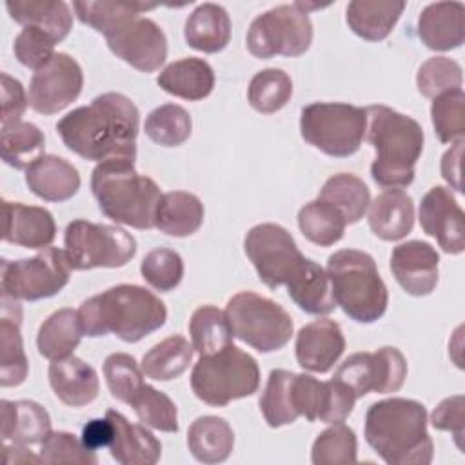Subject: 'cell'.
I'll return each instance as SVG.
<instances>
[{
  "label": "cell",
  "mask_w": 465,
  "mask_h": 465,
  "mask_svg": "<svg viewBox=\"0 0 465 465\" xmlns=\"http://www.w3.org/2000/svg\"><path fill=\"white\" fill-rule=\"evenodd\" d=\"M140 113L120 93H104L89 105H82L62 116L56 131L67 149L91 162L114 158H136Z\"/></svg>",
  "instance_id": "cell-1"
},
{
  "label": "cell",
  "mask_w": 465,
  "mask_h": 465,
  "mask_svg": "<svg viewBox=\"0 0 465 465\" xmlns=\"http://www.w3.org/2000/svg\"><path fill=\"white\" fill-rule=\"evenodd\" d=\"M78 318L85 336L114 334L125 343H136L165 323L167 309L145 287L122 283L82 302Z\"/></svg>",
  "instance_id": "cell-2"
},
{
  "label": "cell",
  "mask_w": 465,
  "mask_h": 465,
  "mask_svg": "<svg viewBox=\"0 0 465 465\" xmlns=\"http://www.w3.org/2000/svg\"><path fill=\"white\" fill-rule=\"evenodd\" d=\"M365 440L389 465H429L434 445L427 432V411L420 401L389 398L365 414Z\"/></svg>",
  "instance_id": "cell-3"
},
{
  "label": "cell",
  "mask_w": 465,
  "mask_h": 465,
  "mask_svg": "<svg viewBox=\"0 0 465 465\" xmlns=\"http://www.w3.org/2000/svg\"><path fill=\"white\" fill-rule=\"evenodd\" d=\"M367 140L376 151L371 165L372 180L385 187H407L414 180V165L423 151L421 125L387 105H369Z\"/></svg>",
  "instance_id": "cell-4"
},
{
  "label": "cell",
  "mask_w": 465,
  "mask_h": 465,
  "mask_svg": "<svg viewBox=\"0 0 465 465\" xmlns=\"http://www.w3.org/2000/svg\"><path fill=\"white\" fill-rule=\"evenodd\" d=\"M91 191L109 220L134 229L156 227L162 193L153 178L136 173L134 160L100 162L91 174Z\"/></svg>",
  "instance_id": "cell-5"
},
{
  "label": "cell",
  "mask_w": 465,
  "mask_h": 465,
  "mask_svg": "<svg viewBox=\"0 0 465 465\" xmlns=\"http://www.w3.org/2000/svg\"><path fill=\"white\" fill-rule=\"evenodd\" d=\"M327 276L336 305L351 320L372 323L385 314L389 292L371 254L358 249L336 251L327 260Z\"/></svg>",
  "instance_id": "cell-6"
},
{
  "label": "cell",
  "mask_w": 465,
  "mask_h": 465,
  "mask_svg": "<svg viewBox=\"0 0 465 465\" xmlns=\"http://www.w3.org/2000/svg\"><path fill=\"white\" fill-rule=\"evenodd\" d=\"M191 387L203 403L225 407L258 391L260 369L251 354L231 343L214 354L200 356L191 372Z\"/></svg>",
  "instance_id": "cell-7"
},
{
  "label": "cell",
  "mask_w": 465,
  "mask_h": 465,
  "mask_svg": "<svg viewBox=\"0 0 465 465\" xmlns=\"http://www.w3.org/2000/svg\"><path fill=\"white\" fill-rule=\"evenodd\" d=\"M302 138L334 158L354 154L367 133V111L341 102H314L302 109Z\"/></svg>",
  "instance_id": "cell-8"
},
{
  "label": "cell",
  "mask_w": 465,
  "mask_h": 465,
  "mask_svg": "<svg viewBox=\"0 0 465 465\" xmlns=\"http://www.w3.org/2000/svg\"><path fill=\"white\" fill-rule=\"evenodd\" d=\"M243 249L269 289H292L312 263L300 252L291 232L278 223L254 225L243 240Z\"/></svg>",
  "instance_id": "cell-9"
},
{
  "label": "cell",
  "mask_w": 465,
  "mask_h": 465,
  "mask_svg": "<svg viewBox=\"0 0 465 465\" xmlns=\"http://www.w3.org/2000/svg\"><path fill=\"white\" fill-rule=\"evenodd\" d=\"M232 334L258 352H274L292 336L291 314L276 302L251 291L234 294L225 307Z\"/></svg>",
  "instance_id": "cell-10"
},
{
  "label": "cell",
  "mask_w": 465,
  "mask_h": 465,
  "mask_svg": "<svg viewBox=\"0 0 465 465\" xmlns=\"http://www.w3.org/2000/svg\"><path fill=\"white\" fill-rule=\"evenodd\" d=\"M64 245L74 271L122 267L136 254V240L125 229L87 220H73L65 227Z\"/></svg>",
  "instance_id": "cell-11"
},
{
  "label": "cell",
  "mask_w": 465,
  "mask_h": 465,
  "mask_svg": "<svg viewBox=\"0 0 465 465\" xmlns=\"http://www.w3.org/2000/svg\"><path fill=\"white\" fill-rule=\"evenodd\" d=\"M312 42V24L309 13L298 4L276 5L251 22L247 31V49L256 58L276 54L300 56Z\"/></svg>",
  "instance_id": "cell-12"
},
{
  "label": "cell",
  "mask_w": 465,
  "mask_h": 465,
  "mask_svg": "<svg viewBox=\"0 0 465 465\" xmlns=\"http://www.w3.org/2000/svg\"><path fill=\"white\" fill-rule=\"evenodd\" d=\"M71 276L65 251L45 247L38 254L22 260H2V296L36 302L58 294Z\"/></svg>",
  "instance_id": "cell-13"
},
{
  "label": "cell",
  "mask_w": 465,
  "mask_h": 465,
  "mask_svg": "<svg viewBox=\"0 0 465 465\" xmlns=\"http://www.w3.org/2000/svg\"><path fill=\"white\" fill-rule=\"evenodd\" d=\"M407 378V360L396 347H381L376 352H354L334 372L358 398L378 392L389 394L401 389Z\"/></svg>",
  "instance_id": "cell-14"
},
{
  "label": "cell",
  "mask_w": 465,
  "mask_h": 465,
  "mask_svg": "<svg viewBox=\"0 0 465 465\" xmlns=\"http://www.w3.org/2000/svg\"><path fill=\"white\" fill-rule=\"evenodd\" d=\"M84 87L80 64L67 53H56L29 82V105L40 114H54L73 104Z\"/></svg>",
  "instance_id": "cell-15"
},
{
  "label": "cell",
  "mask_w": 465,
  "mask_h": 465,
  "mask_svg": "<svg viewBox=\"0 0 465 465\" xmlns=\"http://www.w3.org/2000/svg\"><path fill=\"white\" fill-rule=\"evenodd\" d=\"M113 54L142 73H153L167 58V38L160 25L145 16H134L105 35Z\"/></svg>",
  "instance_id": "cell-16"
},
{
  "label": "cell",
  "mask_w": 465,
  "mask_h": 465,
  "mask_svg": "<svg viewBox=\"0 0 465 465\" xmlns=\"http://www.w3.org/2000/svg\"><path fill=\"white\" fill-rule=\"evenodd\" d=\"M294 405L307 421L343 423L354 409L356 396L338 380L320 381L309 374H294Z\"/></svg>",
  "instance_id": "cell-17"
},
{
  "label": "cell",
  "mask_w": 465,
  "mask_h": 465,
  "mask_svg": "<svg viewBox=\"0 0 465 465\" xmlns=\"http://www.w3.org/2000/svg\"><path fill=\"white\" fill-rule=\"evenodd\" d=\"M463 211L450 189L436 185L420 203V223L425 234L436 238L447 254H460L465 249Z\"/></svg>",
  "instance_id": "cell-18"
},
{
  "label": "cell",
  "mask_w": 465,
  "mask_h": 465,
  "mask_svg": "<svg viewBox=\"0 0 465 465\" xmlns=\"http://www.w3.org/2000/svg\"><path fill=\"white\" fill-rule=\"evenodd\" d=\"M438 262L440 256L430 243L411 240L392 249L391 271L407 294L427 296L438 283Z\"/></svg>",
  "instance_id": "cell-19"
},
{
  "label": "cell",
  "mask_w": 465,
  "mask_h": 465,
  "mask_svg": "<svg viewBox=\"0 0 465 465\" xmlns=\"http://www.w3.org/2000/svg\"><path fill=\"white\" fill-rule=\"evenodd\" d=\"M298 365L311 372H327L345 351L341 327L327 318L303 325L296 334Z\"/></svg>",
  "instance_id": "cell-20"
},
{
  "label": "cell",
  "mask_w": 465,
  "mask_h": 465,
  "mask_svg": "<svg viewBox=\"0 0 465 465\" xmlns=\"http://www.w3.org/2000/svg\"><path fill=\"white\" fill-rule=\"evenodd\" d=\"M4 209V240L27 249H45L56 236L53 214L38 205L20 202H2Z\"/></svg>",
  "instance_id": "cell-21"
},
{
  "label": "cell",
  "mask_w": 465,
  "mask_h": 465,
  "mask_svg": "<svg viewBox=\"0 0 465 465\" xmlns=\"http://www.w3.org/2000/svg\"><path fill=\"white\" fill-rule=\"evenodd\" d=\"M105 416L114 429L109 452L120 465H154L162 456V443L143 425L131 423L118 411L109 409Z\"/></svg>",
  "instance_id": "cell-22"
},
{
  "label": "cell",
  "mask_w": 465,
  "mask_h": 465,
  "mask_svg": "<svg viewBox=\"0 0 465 465\" xmlns=\"http://www.w3.org/2000/svg\"><path fill=\"white\" fill-rule=\"evenodd\" d=\"M465 7L461 2L429 4L418 18V36L432 51H450L465 40Z\"/></svg>",
  "instance_id": "cell-23"
},
{
  "label": "cell",
  "mask_w": 465,
  "mask_h": 465,
  "mask_svg": "<svg viewBox=\"0 0 465 465\" xmlns=\"http://www.w3.org/2000/svg\"><path fill=\"white\" fill-rule=\"evenodd\" d=\"M49 383L56 398L69 407H84L96 400L100 381L96 371L82 358L67 356L49 365Z\"/></svg>",
  "instance_id": "cell-24"
},
{
  "label": "cell",
  "mask_w": 465,
  "mask_h": 465,
  "mask_svg": "<svg viewBox=\"0 0 465 465\" xmlns=\"http://www.w3.org/2000/svg\"><path fill=\"white\" fill-rule=\"evenodd\" d=\"M22 309L18 300L2 296L0 318V385L16 387L25 381L29 363L20 334Z\"/></svg>",
  "instance_id": "cell-25"
},
{
  "label": "cell",
  "mask_w": 465,
  "mask_h": 465,
  "mask_svg": "<svg viewBox=\"0 0 465 465\" xmlns=\"http://www.w3.org/2000/svg\"><path fill=\"white\" fill-rule=\"evenodd\" d=\"M412 225L414 203L403 189H385L369 203V227L378 238L401 240L412 231Z\"/></svg>",
  "instance_id": "cell-26"
},
{
  "label": "cell",
  "mask_w": 465,
  "mask_h": 465,
  "mask_svg": "<svg viewBox=\"0 0 465 465\" xmlns=\"http://www.w3.org/2000/svg\"><path fill=\"white\" fill-rule=\"evenodd\" d=\"M25 183L45 202H65L80 189V174L67 160L56 154H44L25 169Z\"/></svg>",
  "instance_id": "cell-27"
},
{
  "label": "cell",
  "mask_w": 465,
  "mask_h": 465,
  "mask_svg": "<svg viewBox=\"0 0 465 465\" xmlns=\"http://www.w3.org/2000/svg\"><path fill=\"white\" fill-rule=\"evenodd\" d=\"M0 425L2 440L33 445L42 443L51 432L49 412L31 400H2L0 401Z\"/></svg>",
  "instance_id": "cell-28"
},
{
  "label": "cell",
  "mask_w": 465,
  "mask_h": 465,
  "mask_svg": "<svg viewBox=\"0 0 465 465\" xmlns=\"http://www.w3.org/2000/svg\"><path fill=\"white\" fill-rule=\"evenodd\" d=\"M156 82L165 93L196 102L211 94L214 87V71L203 58L189 56L169 64L158 74Z\"/></svg>",
  "instance_id": "cell-29"
},
{
  "label": "cell",
  "mask_w": 465,
  "mask_h": 465,
  "mask_svg": "<svg viewBox=\"0 0 465 465\" xmlns=\"http://www.w3.org/2000/svg\"><path fill=\"white\" fill-rule=\"evenodd\" d=\"M183 36L187 45L196 51L218 53L231 40V18L222 5L205 2L185 20Z\"/></svg>",
  "instance_id": "cell-30"
},
{
  "label": "cell",
  "mask_w": 465,
  "mask_h": 465,
  "mask_svg": "<svg viewBox=\"0 0 465 465\" xmlns=\"http://www.w3.org/2000/svg\"><path fill=\"white\" fill-rule=\"evenodd\" d=\"M5 9L15 22L24 27H38L54 42H62L73 27L71 7L62 0H7Z\"/></svg>",
  "instance_id": "cell-31"
},
{
  "label": "cell",
  "mask_w": 465,
  "mask_h": 465,
  "mask_svg": "<svg viewBox=\"0 0 465 465\" xmlns=\"http://www.w3.org/2000/svg\"><path fill=\"white\" fill-rule=\"evenodd\" d=\"M405 2L396 0H352L347 5V25L363 40L380 42L389 36L396 25Z\"/></svg>",
  "instance_id": "cell-32"
},
{
  "label": "cell",
  "mask_w": 465,
  "mask_h": 465,
  "mask_svg": "<svg viewBox=\"0 0 465 465\" xmlns=\"http://www.w3.org/2000/svg\"><path fill=\"white\" fill-rule=\"evenodd\" d=\"M187 445L198 461L207 465L222 463L232 452L234 432L223 418L200 416L187 430Z\"/></svg>",
  "instance_id": "cell-33"
},
{
  "label": "cell",
  "mask_w": 465,
  "mask_h": 465,
  "mask_svg": "<svg viewBox=\"0 0 465 465\" xmlns=\"http://www.w3.org/2000/svg\"><path fill=\"white\" fill-rule=\"evenodd\" d=\"M203 214V203L196 194L171 191L160 198L156 209V227L169 236H191L200 229Z\"/></svg>",
  "instance_id": "cell-34"
},
{
  "label": "cell",
  "mask_w": 465,
  "mask_h": 465,
  "mask_svg": "<svg viewBox=\"0 0 465 465\" xmlns=\"http://www.w3.org/2000/svg\"><path fill=\"white\" fill-rule=\"evenodd\" d=\"M84 329L80 325L78 311L60 309L54 311L38 329L36 347L38 352L54 361L73 356L74 349L80 345Z\"/></svg>",
  "instance_id": "cell-35"
},
{
  "label": "cell",
  "mask_w": 465,
  "mask_h": 465,
  "mask_svg": "<svg viewBox=\"0 0 465 465\" xmlns=\"http://www.w3.org/2000/svg\"><path fill=\"white\" fill-rule=\"evenodd\" d=\"M193 345L183 336H169L153 345L142 358V371L154 381H169L189 369Z\"/></svg>",
  "instance_id": "cell-36"
},
{
  "label": "cell",
  "mask_w": 465,
  "mask_h": 465,
  "mask_svg": "<svg viewBox=\"0 0 465 465\" xmlns=\"http://www.w3.org/2000/svg\"><path fill=\"white\" fill-rule=\"evenodd\" d=\"M44 133L31 122H15L2 125L0 153L2 160L15 169H27L44 156Z\"/></svg>",
  "instance_id": "cell-37"
},
{
  "label": "cell",
  "mask_w": 465,
  "mask_h": 465,
  "mask_svg": "<svg viewBox=\"0 0 465 465\" xmlns=\"http://www.w3.org/2000/svg\"><path fill=\"white\" fill-rule=\"evenodd\" d=\"M318 198L334 205L343 214L347 223L360 222L371 203L369 187L361 178L349 173H338L331 176L323 183Z\"/></svg>",
  "instance_id": "cell-38"
},
{
  "label": "cell",
  "mask_w": 465,
  "mask_h": 465,
  "mask_svg": "<svg viewBox=\"0 0 465 465\" xmlns=\"http://www.w3.org/2000/svg\"><path fill=\"white\" fill-rule=\"evenodd\" d=\"M191 345L200 356L214 354L232 341V329L225 311L214 305L198 307L189 320Z\"/></svg>",
  "instance_id": "cell-39"
},
{
  "label": "cell",
  "mask_w": 465,
  "mask_h": 465,
  "mask_svg": "<svg viewBox=\"0 0 465 465\" xmlns=\"http://www.w3.org/2000/svg\"><path fill=\"white\" fill-rule=\"evenodd\" d=\"M345 225L347 222L343 214L334 205L320 198L305 203L298 213V227L302 234L320 247H329L340 242L345 232Z\"/></svg>",
  "instance_id": "cell-40"
},
{
  "label": "cell",
  "mask_w": 465,
  "mask_h": 465,
  "mask_svg": "<svg viewBox=\"0 0 465 465\" xmlns=\"http://www.w3.org/2000/svg\"><path fill=\"white\" fill-rule=\"evenodd\" d=\"M294 372L274 369L267 378V385L260 398V411L269 427H282L296 421L300 416L294 405L292 392Z\"/></svg>",
  "instance_id": "cell-41"
},
{
  "label": "cell",
  "mask_w": 465,
  "mask_h": 465,
  "mask_svg": "<svg viewBox=\"0 0 465 465\" xmlns=\"http://www.w3.org/2000/svg\"><path fill=\"white\" fill-rule=\"evenodd\" d=\"M156 5L142 2H73V9L78 20L104 36L125 24L127 20L140 16L142 11L154 9Z\"/></svg>",
  "instance_id": "cell-42"
},
{
  "label": "cell",
  "mask_w": 465,
  "mask_h": 465,
  "mask_svg": "<svg viewBox=\"0 0 465 465\" xmlns=\"http://www.w3.org/2000/svg\"><path fill=\"white\" fill-rule=\"evenodd\" d=\"M143 131L158 145L178 147L191 136L193 120L182 105L163 104L147 114Z\"/></svg>",
  "instance_id": "cell-43"
},
{
  "label": "cell",
  "mask_w": 465,
  "mask_h": 465,
  "mask_svg": "<svg viewBox=\"0 0 465 465\" xmlns=\"http://www.w3.org/2000/svg\"><path fill=\"white\" fill-rule=\"evenodd\" d=\"M292 94V80L291 76L276 67H269L258 71L247 89V98L252 109L263 114H271L280 111Z\"/></svg>",
  "instance_id": "cell-44"
},
{
  "label": "cell",
  "mask_w": 465,
  "mask_h": 465,
  "mask_svg": "<svg viewBox=\"0 0 465 465\" xmlns=\"http://www.w3.org/2000/svg\"><path fill=\"white\" fill-rule=\"evenodd\" d=\"M287 292L291 300L307 314L323 316L336 309L327 271L316 262H312L307 274Z\"/></svg>",
  "instance_id": "cell-45"
},
{
  "label": "cell",
  "mask_w": 465,
  "mask_h": 465,
  "mask_svg": "<svg viewBox=\"0 0 465 465\" xmlns=\"http://www.w3.org/2000/svg\"><path fill=\"white\" fill-rule=\"evenodd\" d=\"M356 450L354 430L343 423H332L314 440L311 460L314 465H349L358 461Z\"/></svg>",
  "instance_id": "cell-46"
},
{
  "label": "cell",
  "mask_w": 465,
  "mask_h": 465,
  "mask_svg": "<svg viewBox=\"0 0 465 465\" xmlns=\"http://www.w3.org/2000/svg\"><path fill=\"white\" fill-rule=\"evenodd\" d=\"M129 405L134 409L138 420L145 427L162 432L178 430V411L174 401L165 392L145 383Z\"/></svg>",
  "instance_id": "cell-47"
},
{
  "label": "cell",
  "mask_w": 465,
  "mask_h": 465,
  "mask_svg": "<svg viewBox=\"0 0 465 465\" xmlns=\"http://www.w3.org/2000/svg\"><path fill=\"white\" fill-rule=\"evenodd\" d=\"M430 118L440 142L463 140L465 134V93L463 89L443 93L432 98Z\"/></svg>",
  "instance_id": "cell-48"
},
{
  "label": "cell",
  "mask_w": 465,
  "mask_h": 465,
  "mask_svg": "<svg viewBox=\"0 0 465 465\" xmlns=\"http://www.w3.org/2000/svg\"><path fill=\"white\" fill-rule=\"evenodd\" d=\"M104 378L113 398L131 403L143 383V371L136 360L125 352H113L104 361Z\"/></svg>",
  "instance_id": "cell-49"
},
{
  "label": "cell",
  "mask_w": 465,
  "mask_h": 465,
  "mask_svg": "<svg viewBox=\"0 0 465 465\" xmlns=\"http://www.w3.org/2000/svg\"><path fill=\"white\" fill-rule=\"evenodd\" d=\"M463 84V71L461 65L447 56H432L421 67L416 74V85L418 91L425 98H436L443 93L461 89Z\"/></svg>",
  "instance_id": "cell-50"
},
{
  "label": "cell",
  "mask_w": 465,
  "mask_h": 465,
  "mask_svg": "<svg viewBox=\"0 0 465 465\" xmlns=\"http://www.w3.org/2000/svg\"><path fill=\"white\" fill-rule=\"evenodd\" d=\"M140 272L153 289L169 292L178 287L183 278V260L176 251L158 247L145 254L140 263Z\"/></svg>",
  "instance_id": "cell-51"
},
{
  "label": "cell",
  "mask_w": 465,
  "mask_h": 465,
  "mask_svg": "<svg viewBox=\"0 0 465 465\" xmlns=\"http://www.w3.org/2000/svg\"><path fill=\"white\" fill-rule=\"evenodd\" d=\"M40 460L45 465H96L94 450L87 449L82 440L65 430L49 432L40 443Z\"/></svg>",
  "instance_id": "cell-52"
},
{
  "label": "cell",
  "mask_w": 465,
  "mask_h": 465,
  "mask_svg": "<svg viewBox=\"0 0 465 465\" xmlns=\"http://www.w3.org/2000/svg\"><path fill=\"white\" fill-rule=\"evenodd\" d=\"M54 44L56 42L45 31L38 27H24L15 38L13 51L22 65L36 71L56 54Z\"/></svg>",
  "instance_id": "cell-53"
},
{
  "label": "cell",
  "mask_w": 465,
  "mask_h": 465,
  "mask_svg": "<svg viewBox=\"0 0 465 465\" xmlns=\"http://www.w3.org/2000/svg\"><path fill=\"white\" fill-rule=\"evenodd\" d=\"M430 423L438 430H447L454 434L456 445L463 449V432H465V396L456 394L440 401V405L430 414Z\"/></svg>",
  "instance_id": "cell-54"
},
{
  "label": "cell",
  "mask_w": 465,
  "mask_h": 465,
  "mask_svg": "<svg viewBox=\"0 0 465 465\" xmlns=\"http://www.w3.org/2000/svg\"><path fill=\"white\" fill-rule=\"evenodd\" d=\"M2 80V125H9L15 122H20V118L24 116L27 105H29V98L24 91V85L9 76L7 73L0 74Z\"/></svg>",
  "instance_id": "cell-55"
},
{
  "label": "cell",
  "mask_w": 465,
  "mask_h": 465,
  "mask_svg": "<svg viewBox=\"0 0 465 465\" xmlns=\"http://www.w3.org/2000/svg\"><path fill=\"white\" fill-rule=\"evenodd\" d=\"M113 438H114V429L107 416L89 420L82 429L84 445L94 452L102 447H109L113 443Z\"/></svg>",
  "instance_id": "cell-56"
},
{
  "label": "cell",
  "mask_w": 465,
  "mask_h": 465,
  "mask_svg": "<svg viewBox=\"0 0 465 465\" xmlns=\"http://www.w3.org/2000/svg\"><path fill=\"white\" fill-rule=\"evenodd\" d=\"M461 153H463V140H456V143L441 158V176L456 191H461V180H460V176H461Z\"/></svg>",
  "instance_id": "cell-57"
},
{
  "label": "cell",
  "mask_w": 465,
  "mask_h": 465,
  "mask_svg": "<svg viewBox=\"0 0 465 465\" xmlns=\"http://www.w3.org/2000/svg\"><path fill=\"white\" fill-rule=\"evenodd\" d=\"M4 461L5 463H42L40 456H35L27 445L22 443H13L4 447Z\"/></svg>",
  "instance_id": "cell-58"
}]
</instances>
